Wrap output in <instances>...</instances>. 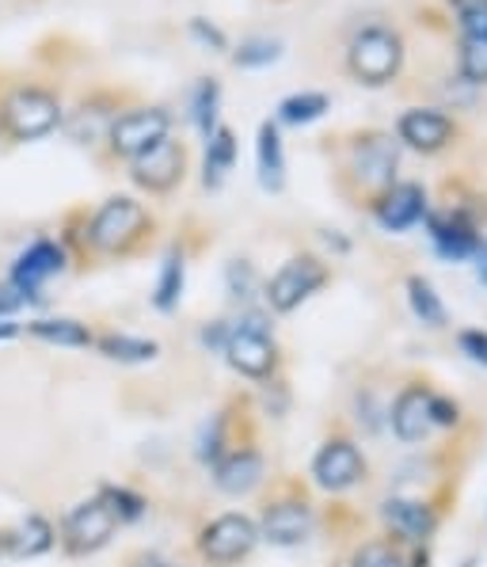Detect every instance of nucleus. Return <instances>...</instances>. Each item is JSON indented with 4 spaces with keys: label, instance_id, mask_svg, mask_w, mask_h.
Instances as JSON below:
<instances>
[{
    "label": "nucleus",
    "instance_id": "obj_1",
    "mask_svg": "<svg viewBox=\"0 0 487 567\" xmlns=\"http://www.w3.org/2000/svg\"><path fill=\"white\" fill-rule=\"evenodd\" d=\"M153 214L137 198L115 195L95 214H89L84 240H89V259H129L153 240Z\"/></svg>",
    "mask_w": 487,
    "mask_h": 567
},
{
    "label": "nucleus",
    "instance_id": "obj_2",
    "mask_svg": "<svg viewBox=\"0 0 487 567\" xmlns=\"http://www.w3.org/2000/svg\"><path fill=\"white\" fill-rule=\"evenodd\" d=\"M61 118H65V103L46 84H0V134H4V142H42L61 130Z\"/></svg>",
    "mask_w": 487,
    "mask_h": 567
},
{
    "label": "nucleus",
    "instance_id": "obj_3",
    "mask_svg": "<svg viewBox=\"0 0 487 567\" xmlns=\"http://www.w3.org/2000/svg\"><path fill=\"white\" fill-rule=\"evenodd\" d=\"M400 65H404V39L393 28H381V23L362 28L351 39V47H346V69H351V76L365 84V89L393 84Z\"/></svg>",
    "mask_w": 487,
    "mask_h": 567
},
{
    "label": "nucleus",
    "instance_id": "obj_4",
    "mask_svg": "<svg viewBox=\"0 0 487 567\" xmlns=\"http://www.w3.org/2000/svg\"><path fill=\"white\" fill-rule=\"evenodd\" d=\"M129 107V92L126 89H92L89 95L65 107V118H61V134L73 145H84V150H95V145L107 142V130L115 126V118Z\"/></svg>",
    "mask_w": 487,
    "mask_h": 567
},
{
    "label": "nucleus",
    "instance_id": "obj_5",
    "mask_svg": "<svg viewBox=\"0 0 487 567\" xmlns=\"http://www.w3.org/2000/svg\"><path fill=\"white\" fill-rule=\"evenodd\" d=\"M164 137H172V111L168 107H126L115 118V126L107 130V161H137L142 153H149L153 145H160Z\"/></svg>",
    "mask_w": 487,
    "mask_h": 567
},
{
    "label": "nucleus",
    "instance_id": "obj_6",
    "mask_svg": "<svg viewBox=\"0 0 487 567\" xmlns=\"http://www.w3.org/2000/svg\"><path fill=\"white\" fill-rule=\"evenodd\" d=\"M225 359L240 378L251 381H271L278 370V347L271 339V328L259 312H244L237 324H229V339H225Z\"/></svg>",
    "mask_w": 487,
    "mask_h": 567
},
{
    "label": "nucleus",
    "instance_id": "obj_7",
    "mask_svg": "<svg viewBox=\"0 0 487 567\" xmlns=\"http://www.w3.org/2000/svg\"><path fill=\"white\" fill-rule=\"evenodd\" d=\"M256 540H259V526L248 514H221V518L206 522L203 534H198V556L210 567H232L248 560Z\"/></svg>",
    "mask_w": 487,
    "mask_h": 567
},
{
    "label": "nucleus",
    "instance_id": "obj_8",
    "mask_svg": "<svg viewBox=\"0 0 487 567\" xmlns=\"http://www.w3.org/2000/svg\"><path fill=\"white\" fill-rule=\"evenodd\" d=\"M118 526L122 522L115 518V511L95 495V499L81 503V507H73L65 514L61 548H65L69 556H92V553H100L103 545H111V537H115Z\"/></svg>",
    "mask_w": 487,
    "mask_h": 567
},
{
    "label": "nucleus",
    "instance_id": "obj_9",
    "mask_svg": "<svg viewBox=\"0 0 487 567\" xmlns=\"http://www.w3.org/2000/svg\"><path fill=\"white\" fill-rule=\"evenodd\" d=\"M328 267L317 256H293L278 267V275L263 286V298L274 312H293L298 305H304L320 286L328 282Z\"/></svg>",
    "mask_w": 487,
    "mask_h": 567
},
{
    "label": "nucleus",
    "instance_id": "obj_10",
    "mask_svg": "<svg viewBox=\"0 0 487 567\" xmlns=\"http://www.w3.org/2000/svg\"><path fill=\"white\" fill-rule=\"evenodd\" d=\"M396 164H400V145L388 134H362L351 145V176L362 190L370 195H385L396 183Z\"/></svg>",
    "mask_w": 487,
    "mask_h": 567
},
{
    "label": "nucleus",
    "instance_id": "obj_11",
    "mask_svg": "<svg viewBox=\"0 0 487 567\" xmlns=\"http://www.w3.org/2000/svg\"><path fill=\"white\" fill-rule=\"evenodd\" d=\"M183 176H187V145L176 142V137H164L149 153L129 161V179L149 195H168V190L179 187Z\"/></svg>",
    "mask_w": 487,
    "mask_h": 567
},
{
    "label": "nucleus",
    "instance_id": "obj_12",
    "mask_svg": "<svg viewBox=\"0 0 487 567\" xmlns=\"http://www.w3.org/2000/svg\"><path fill=\"white\" fill-rule=\"evenodd\" d=\"M65 264H69V251L61 248V240L42 237V240H34L20 259H15L12 282H8V286H15V290H20L28 301H39L42 286H46L54 275H61Z\"/></svg>",
    "mask_w": 487,
    "mask_h": 567
},
{
    "label": "nucleus",
    "instance_id": "obj_13",
    "mask_svg": "<svg viewBox=\"0 0 487 567\" xmlns=\"http://www.w3.org/2000/svg\"><path fill=\"white\" fill-rule=\"evenodd\" d=\"M312 476H317V484L324 487V492H351L365 476V457L354 442L332 439V442H324V450L312 461Z\"/></svg>",
    "mask_w": 487,
    "mask_h": 567
},
{
    "label": "nucleus",
    "instance_id": "obj_14",
    "mask_svg": "<svg viewBox=\"0 0 487 567\" xmlns=\"http://www.w3.org/2000/svg\"><path fill=\"white\" fill-rule=\"evenodd\" d=\"M396 137L419 153H442L457 137V122L434 107H412L400 115Z\"/></svg>",
    "mask_w": 487,
    "mask_h": 567
},
{
    "label": "nucleus",
    "instance_id": "obj_15",
    "mask_svg": "<svg viewBox=\"0 0 487 567\" xmlns=\"http://www.w3.org/2000/svg\"><path fill=\"white\" fill-rule=\"evenodd\" d=\"M426 229H431L434 248L446 259H468L480 251V229L465 209H446V214H426Z\"/></svg>",
    "mask_w": 487,
    "mask_h": 567
},
{
    "label": "nucleus",
    "instance_id": "obj_16",
    "mask_svg": "<svg viewBox=\"0 0 487 567\" xmlns=\"http://www.w3.org/2000/svg\"><path fill=\"white\" fill-rule=\"evenodd\" d=\"M373 214H377L381 229L404 233L412 225H419L426 217V190L419 183H393L385 195L373 198Z\"/></svg>",
    "mask_w": 487,
    "mask_h": 567
},
{
    "label": "nucleus",
    "instance_id": "obj_17",
    "mask_svg": "<svg viewBox=\"0 0 487 567\" xmlns=\"http://www.w3.org/2000/svg\"><path fill=\"white\" fill-rule=\"evenodd\" d=\"M312 529V507L304 499H278L263 511V522H259V537L271 540L278 548H293L309 537Z\"/></svg>",
    "mask_w": 487,
    "mask_h": 567
},
{
    "label": "nucleus",
    "instance_id": "obj_18",
    "mask_svg": "<svg viewBox=\"0 0 487 567\" xmlns=\"http://www.w3.org/2000/svg\"><path fill=\"white\" fill-rule=\"evenodd\" d=\"M259 480H263V453L256 446L229 450L214 461V484L221 487L225 495H248Z\"/></svg>",
    "mask_w": 487,
    "mask_h": 567
},
{
    "label": "nucleus",
    "instance_id": "obj_19",
    "mask_svg": "<svg viewBox=\"0 0 487 567\" xmlns=\"http://www.w3.org/2000/svg\"><path fill=\"white\" fill-rule=\"evenodd\" d=\"M431 392L412 385L396 396L393 404V431L400 442H423L426 431H431Z\"/></svg>",
    "mask_w": 487,
    "mask_h": 567
},
{
    "label": "nucleus",
    "instance_id": "obj_20",
    "mask_svg": "<svg viewBox=\"0 0 487 567\" xmlns=\"http://www.w3.org/2000/svg\"><path fill=\"white\" fill-rule=\"evenodd\" d=\"M381 514H385V526L404 540H426L434 534V526H438L434 511L415 499H388Z\"/></svg>",
    "mask_w": 487,
    "mask_h": 567
},
{
    "label": "nucleus",
    "instance_id": "obj_21",
    "mask_svg": "<svg viewBox=\"0 0 487 567\" xmlns=\"http://www.w3.org/2000/svg\"><path fill=\"white\" fill-rule=\"evenodd\" d=\"M256 156H259V183H263V190L278 195L286 187V156H282V134H278L271 118L259 126Z\"/></svg>",
    "mask_w": 487,
    "mask_h": 567
},
{
    "label": "nucleus",
    "instance_id": "obj_22",
    "mask_svg": "<svg viewBox=\"0 0 487 567\" xmlns=\"http://www.w3.org/2000/svg\"><path fill=\"white\" fill-rule=\"evenodd\" d=\"M54 540H58V534H54V526H50L42 514H28V518L20 522V526L12 529V534H4V548L12 556H42V553H50L54 548Z\"/></svg>",
    "mask_w": 487,
    "mask_h": 567
},
{
    "label": "nucleus",
    "instance_id": "obj_23",
    "mask_svg": "<svg viewBox=\"0 0 487 567\" xmlns=\"http://www.w3.org/2000/svg\"><path fill=\"white\" fill-rule=\"evenodd\" d=\"M237 164V134L229 126H217L210 137H206V164H203V183L210 190H217L225 183V176Z\"/></svg>",
    "mask_w": 487,
    "mask_h": 567
},
{
    "label": "nucleus",
    "instance_id": "obj_24",
    "mask_svg": "<svg viewBox=\"0 0 487 567\" xmlns=\"http://www.w3.org/2000/svg\"><path fill=\"white\" fill-rule=\"evenodd\" d=\"M28 331L34 339H42V343H54V347H92L95 336L89 324H81V320H34L28 324Z\"/></svg>",
    "mask_w": 487,
    "mask_h": 567
},
{
    "label": "nucleus",
    "instance_id": "obj_25",
    "mask_svg": "<svg viewBox=\"0 0 487 567\" xmlns=\"http://www.w3.org/2000/svg\"><path fill=\"white\" fill-rule=\"evenodd\" d=\"M328 107H332V100H328L324 92L286 95V100L278 103V122H286V126H309V122L324 118Z\"/></svg>",
    "mask_w": 487,
    "mask_h": 567
},
{
    "label": "nucleus",
    "instance_id": "obj_26",
    "mask_svg": "<svg viewBox=\"0 0 487 567\" xmlns=\"http://www.w3.org/2000/svg\"><path fill=\"white\" fill-rule=\"evenodd\" d=\"M183 282H187V264H183V251H172L160 267V278H156L153 290V305L160 312H172L183 298Z\"/></svg>",
    "mask_w": 487,
    "mask_h": 567
},
{
    "label": "nucleus",
    "instance_id": "obj_27",
    "mask_svg": "<svg viewBox=\"0 0 487 567\" xmlns=\"http://www.w3.org/2000/svg\"><path fill=\"white\" fill-rule=\"evenodd\" d=\"M92 347H100L107 359H115V362H153L156 354H160V347L153 343V339H134V336H100Z\"/></svg>",
    "mask_w": 487,
    "mask_h": 567
},
{
    "label": "nucleus",
    "instance_id": "obj_28",
    "mask_svg": "<svg viewBox=\"0 0 487 567\" xmlns=\"http://www.w3.org/2000/svg\"><path fill=\"white\" fill-rule=\"evenodd\" d=\"M407 301H412V312L423 320L426 328H442L446 324V305L434 293V286L426 282L423 275H412L407 278Z\"/></svg>",
    "mask_w": 487,
    "mask_h": 567
},
{
    "label": "nucleus",
    "instance_id": "obj_29",
    "mask_svg": "<svg viewBox=\"0 0 487 567\" xmlns=\"http://www.w3.org/2000/svg\"><path fill=\"white\" fill-rule=\"evenodd\" d=\"M217 103H221V84L214 76L195 84V95H190V115H195V126L203 137H210L217 130Z\"/></svg>",
    "mask_w": 487,
    "mask_h": 567
},
{
    "label": "nucleus",
    "instance_id": "obj_30",
    "mask_svg": "<svg viewBox=\"0 0 487 567\" xmlns=\"http://www.w3.org/2000/svg\"><path fill=\"white\" fill-rule=\"evenodd\" d=\"M282 58V39H267V34H256V39H244L232 54V65L240 69H267Z\"/></svg>",
    "mask_w": 487,
    "mask_h": 567
},
{
    "label": "nucleus",
    "instance_id": "obj_31",
    "mask_svg": "<svg viewBox=\"0 0 487 567\" xmlns=\"http://www.w3.org/2000/svg\"><path fill=\"white\" fill-rule=\"evenodd\" d=\"M460 76L468 84H487V39L460 42Z\"/></svg>",
    "mask_w": 487,
    "mask_h": 567
},
{
    "label": "nucleus",
    "instance_id": "obj_32",
    "mask_svg": "<svg viewBox=\"0 0 487 567\" xmlns=\"http://www.w3.org/2000/svg\"><path fill=\"white\" fill-rule=\"evenodd\" d=\"M351 567H404V556L388 540H365L359 553H354Z\"/></svg>",
    "mask_w": 487,
    "mask_h": 567
},
{
    "label": "nucleus",
    "instance_id": "obj_33",
    "mask_svg": "<svg viewBox=\"0 0 487 567\" xmlns=\"http://www.w3.org/2000/svg\"><path fill=\"white\" fill-rule=\"evenodd\" d=\"M100 499L115 511L118 522H134V518H142V514H145V499H142V495H134V492H126V487H107Z\"/></svg>",
    "mask_w": 487,
    "mask_h": 567
},
{
    "label": "nucleus",
    "instance_id": "obj_34",
    "mask_svg": "<svg viewBox=\"0 0 487 567\" xmlns=\"http://www.w3.org/2000/svg\"><path fill=\"white\" fill-rule=\"evenodd\" d=\"M259 290V278H256V267L248 259H232L229 264V293L237 301H251Z\"/></svg>",
    "mask_w": 487,
    "mask_h": 567
},
{
    "label": "nucleus",
    "instance_id": "obj_35",
    "mask_svg": "<svg viewBox=\"0 0 487 567\" xmlns=\"http://www.w3.org/2000/svg\"><path fill=\"white\" fill-rule=\"evenodd\" d=\"M190 34H195L203 47H210V50H229V39H225V31L221 28H214L210 20H203V16H195L190 20Z\"/></svg>",
    "mask_w": 487,
    "mask_h": 567
},
{
    "label": "nucleus",
    "instance_id": "obj_36",
    "mask_svg": "<svg viewBox=\"0 0 487 567\" xmlns=\"http://www.w3.org/2000/svg\"><path fill=\"white\" fill-rule=\"evenodd\" d=\"M457 343H460V351H465L473 362L487 365V331H460Z\"/></svg>",
    "mask_w": 487,
    "mask_h": 567
},
{
    "label": "nucleus",
    "instance_id": "obj_37",
    "mask_svg": "<svg viewBox=\"0 0 487 567\" xmlns=\"http://www.w3.org/2000/svg\"><path fill=\"white\" fill-rule=\"evenodd\" d=\"M460 31H465V39H487V8L460 16Z\"/></svg>",
    "mask_w": 487,
    "mask_h": 567
},
{
    "label": "nucleus",
    "instance_id": "obj_38",
    "mask_svg": "<svg viewBox=\"0 0 487 567\" xmlns=\"http://www.w3.org/2000/svg\"><path fill=\"white\" fill-rule=\"evenodd\" d=\"M23 305H31L28 298H23L15 286H0V320H8L15 309H23Z\"/></svg>",
    "mask_w": 487,
    "mask_h": 567
},
{
    "label": "nucleus",
    "instance_id": "obj_39",
    "mask_svg": "<svg viewBox=\"0 0 487 567\" xmlns=\"http://www.w3.org/2000/svg\"><path fill=\"white\" fill-rule=\"evenodd\" d=\"M431 423H442V426L457 423V404H449V400H442V396H431Z\"/></svg>",
    "mask_w": 487,
    "mask_h": 567
},
{
    "label": "nucleus",
    "instance_id": "obj_40",
    "mask_svg": "<svg viewBox=\"0 0 487 567\" xmlns=\"http://www.w3.org/2000/svg\"><path fill=\"white\" fill-rule=\"evenodd\" d=\"M129 567H176V564H168L164 556L145 553V556H134V564H129Z\"/></svg>",
    "mask_w": 487,
    "mask_h": 567
},
{
    "label": "nucleus",
    "instance_id": "obj_41",
    "mask_svg": "<svg viewBox=\"0 0 487 567\" xmlns=\"http://www.w3.org/2000/svg\"><path fill=\"white\" fill-rule=\"evenodd\" d=\"M449 4H454L457 12L465 16V12H480V8H487V0H449Z\"/></svg>",
    "mask_w": 487,
    "mask_h": 567
},
{
    "label": "nucleus",
    "instance_id": "obj_42",
    "mask_svg": "<svg viewBox=\"0 0 487 567\" xmlns=\"http://www.w3.org/2000/svg\"><path fill=\"white\" fill-rule=\"evenodd\" d=\"M20 336V324H15V320H0V343H4V339H15Z\"/></svg>",
    "mask_w": 487,
    "mask_h": 567
},
{
    "label": "nucleus",
    "instance_id": "obj_43",
    "mask_svg": "<svg viewBox=\"0 0 487 567\" xmlns=\"http://www.w3.org/2000/svg\"><path fill=\"white\" fill-rule=\"evenodd\" d=\"M476 275H480V282L487 286V248L476 251Z\"/></svg>",
    "mask_w": 487,
    "mask_h": 567
},
{
    "label": "nucleus",
    "instance_id": "obj_44",
    "mask_svg": "<svg viewBox=\"0 0 487 567\" xmlns=\"http://www.w3.org/2000/svg\"><path fill=\"white\" fill-rule=\"evenodd\" d=\"M0 553H4V534H0Z\"/></svg>",
    "mask_w": 487,
    "mask_h": 567
},
{
    "label": "nucleus",
    "instance_id": "obj_45",
    "mask_svg": "<svg viewBox=\"0 0 487 567\" xmlns=\"http://www.w3.org/2000/svg\"><path fill=\"white\" fill-rule=\"evenodd\" d=\"M28 4H39V0H28Z\"/></svg>",
    "mask_w": 487,
    "mask_h": 567
},
{
    "label": "nucleus",
    "instance_id": "obj_46",
    "mask_svg": "<svg viewBox=\"0 0 487 567\" xmlns=\"http://www.w3.org/2000/svg\"><path fill=\"white\" fill-rule=\"evenodd\" d=\"M0 142H4V134H0Z\"/></svg>",
    "mask_w": 487,
    "mask_h": 567
}]
</instances>
